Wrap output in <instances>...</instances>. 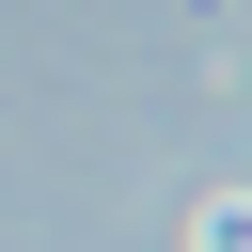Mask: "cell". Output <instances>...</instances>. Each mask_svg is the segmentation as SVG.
Instances as JSON below:
<instances>
[{"mask_svg": "<svg viewBox=\"0 0 252 252\" xmlns=\"http://www.w3.org/2000/svg\"><path fill=\"white\" fill-rule=\"evenodd\" d=\"M189 252H252V189H220V205H205V236H189Z\"/></svg>", "mask_w": 252, "mask_h": 252, "instance_id": "1", "label": "cell"}]
</instances>
